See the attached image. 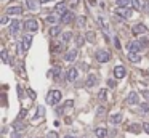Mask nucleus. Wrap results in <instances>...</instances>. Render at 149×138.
<instances>
[{
	"label": "nucleus",
	"mask_w": 149,
	"mask_h": 138,
	"mask_svg": "<svg viewBox=\"0 0 149 138\" xmlns=\"http://www.w3.org/2000/svg\"><path fill=\"white\" fill-rule=\"evenodd\" d=\"M61 92L59 90H51L48 95H47V103L48 104H58L61 101Z\"/></svg>",
	"instance_id": "f257e3e1"
},
{
	"label": "nucleus",
	"mask_w": 149,
	"mask_h": 138,
	"mask_svg": "<svg viewBox=\"0 0 149 138\" xmlns=\"http://www.w3.org/2000/svg\"><path fill=\"white\" fill-rule=\"evenodd\" d=\"M23 28H24L26 31H29V32H35V31H38V21L34 19V18H31V19H26Z\"/></svg>",
	"instance_id": "f03ea898"
},
{
	"label": "nucleus",
	"mask_w": 149,
	"mask_h": 138,
	"mask_svg": "<svg viewBox=\"0 0 149 138\" xmlns=\"http://www.w3.org/2000/svg\"><path fill=\"white\" fill-rule=\"evenodd\" d=\"M96 59L100 63H108V61H111V53L108 52V50H98L96 52Z\"/></svg>",
	"instance_id": "7ed1b4c3"
},
{
	"label": "nucleus",
	"mask_w": 149,
	"mask_h": 138,
	"mask_svg": "<svg viewBox=\"0 0 149 138\" xmlns=\"http://www.w3.org/2000/svg\"><path fill=\"white\" fill-rule=\"evenodd\" d=\"M127 52L128 53H139L141 52V42H136V40H132L127 43Z\"/></svg>",
	"instance_id": "20e7f679"
},
{
	"label": "nucleus",
	"mask_w": 149,
	"mask_h": 138,
	"mask_svg": "<svg viewBox=\"0 0 149 138\" xmlns=\"http://www.w3.org/2000/svg\"><path fill=\"white\" fill-rule=\"evenodd\" d=\"M31 43H32V35H24L23 37V40H21V50L23 52H27L29 50V47H31Z\"/></svg>",
	"instance_id": "39448f33"
},
{
	"label": "nucleus",
	"mask_w": 149,
	"mask_h": 138,
	"mask_svg": "<svg viewBox=\"0 0 149 138\" xmlns=\"http://www.w3.org/2000/svg\"><path fill=\"white\" fill-rule=\"evenodd\" d=\"M115 14L124 18V19H128V18L132 16V10H130V7L128 8H117V10H115Z\"/></svg>",
	"instance_id": "423d86ee"
},
{
	"label": "nucleus",
	"mask_w": 149,
	"mask_h": 138,
	"mask_svg": "<svg viewBox=\"0 0 149 138\" xmlns=\"http://www.w3.org/2000/svg\"><path fill=\"white\" fill-rule=\"evenodd\" d=\"M77 77H79V71H77V68H71V69H67L66 79L69 80V82H74V80H77Z\"/></svg>",
	"instance_id": "0eeeda50"
},
{
	"label": "nucleus",
	"mask_w": 149,
	"mask_h": 138,
	"mask_svg": "<svg viewBox=\"0 0 149 138\" xmlns=\"http://www.w3.org/2000/svg\"><path fill=\"white\" fill-rule=\"evenodd\" d=\"M127 76V69L124 66H115L114 68V77L115 79H124Z\"/></svg>",
	"instance_id": "6e6552de"
},
{
	"label": "nucleus",
	"mask_w": 149,
	"mask_h": 138,
	"mask_svg": "<svg viewBox=\"0 0 149 138\" xmlns=\"http://www.w3.org/2000/svg\"><path fill=\"white\" fill-rule=\"evenodd\" d=\"M148 32V28L144 24H136L132 28V34L133 35H141V34H146Z\"/></svg>",
	"instance_id": "1a4fd4ad"
},
{
	"label": "nucleus",
	"mask_w": 149,
	"mask_h": 138,
	"mask_svg": "<svg viewBox=\"0 0 149 138\" xmlns=\"http://www.w3.org/2000/svg\"><path fill=\"white\" fill-rule=\"evenodd\" d=\"M125 103H127V104H138V103H139L138 93H136V92H132V93H128V97L125 98Z\"/></svg>",
	"instance_id": "9d476101"
},
{
	"label": "nucleus",
	"mask_w": 149,
	"mask_h": 138,
	"mask_svg": "<svg viewBox=\"0 0 149 138\" xmlns=\"http://www.w3.org/2000/svg\"><path fill=\"white\" fill-rule=\"evenodd\" d=\"M66 8H67V2H59V3L55 7V13H58V14H61V16H62V14L67 11Z\"/></svg>",
	"instance_id": "9b49d317"
},
{
	"label": "nucleus",
	"mask_w": 149,
	"mask_h": 138,
	"mask_svg": "<svg viewBox=\"0 0 149 138\" xmlns=\"http://www.w3.org/2000/svg\"><path fill=\"white\" fill-rule=\"evenodd\" d=\"M74 18H76V16H74L72 11H66V13L61 16V23H64V24H69V23H72V21H74Z\"/></svg>",
	"instance_id": "f8f14e48"
},
{
	"label": "nucleus",
	"mask_w": 149,
	"mask_h": 138,
	"mask_svg": "<svg viewBox=\"0 0 149 138\" xmlns=\"http://www.w3.org/2000/svg\"><path fill=\"white\" fill-rule=\"evenodd\" d=\"M76 58H77V48L67 50V53L64 55V59H66V61H74Z\"/></svg>",
	"instance_id": "ddd939ff"
},
{
	"label": "nucleus",
	"mask_w": 149,
	"mask_h": 138,
	"mask_svg": "<svg viewBox=\"0 0 149 138\" xmlns=\"http://www.w3.org/2000/svg\"><path fill=\"white\" fill-rule=\"evenodd\" d=\"M38 0H26V7L29 8V10H32V11H35V10H38Z\"/></svg>",
	"instance_id": "4468645a"
},
{
	"label": "nucleus",
	"mask_w": 149,
	"mask_h": 138,
	"mask_svg": "<svg viewBox=\"0 0 149 138\" xmlns=\"http://www.w3.org/2000/svg\"><path fill=\"white\" fill-rule=\"evenodd\" d=\"M19 26H21L19 21L13 19V21H11V24H10V32H11V34H16V32L19 31Z\"/></svg>",
	"instance_id": "2eb2a0df"
},
{
	"label": "nucleus",
	"mask_w": 149,
	"mask_h": 138,
	"mask_svg": "<svg viewBox=\"0 0 149 138\" xmlns=\"http://www.w3.org/2000/svg\"><path fill=\"white\" fill-rule=\"evenodd\" d=\"M95 133H96L98 138H106L108 137V130H106L104 127H96L95 128Z\"/></svg>",
	"instance_id": "dca6fc26"
},
{
	"label": "nucleus",
	"mask_w": 149,
	"mask_h": 138,
	"mask_svg": "<svg viewBox=\"0 0 149 138\" xmlns=\"http://www.w3.org/2000/svg\"><path fill=\"white\" fill-rule=\"evenodd\" d=\"M117 8H128L132 5V0H115Z\"/></svg>",
	"instance_id": "f3484780"
},
{
	"label": "nucleus",
	"mask_w": 149,
	"mask_h": 138,
	"mask_svg": "<svg viewBox=\"0 0 149 138\" xmlns=\"http://www.w3.org/2000/svg\"><path fill=\"white\" fill-rule=\"evenodd\" d=\"M7 13L8 14H21L23 13V7H8Z\"/></svg>",
	"instance_id": "a211bd4d"
},
{
	"label": "nucleus",
	"mask_w": 149,
	"mask_h": 138,
	"mask_svg": "<svg viewBox=\"0 0 149 138\" xmlns=\"http://www.w3.org/2000/svg\"><path fill=\"white\" fill-rule=\"evenodd\" d=\"M128 59L132 63H139L141 61V55L139 53H128Z\"/></svg>",
	"instance_id": "6ab92c4d"
},
{
	"label": "nucleus",
	"mask_w": 149,
	"mask_h": 138,
	"mask_svg": "<svg viewBox=\"0 0 149 138\" xmlns=\"http://www.w3.org/2000/svg\"><path fill=\"white\" fill-rule=\"evenodd\" d=\"M71 37H72V32H69V31L62 32V34H61V42H62V43H67V42L71 40Z\"/></svg>",
	"instance_id": "aec40b11"
},
{
	"label": "nucleus",
	"mask_w": 149,
	"mask_h": 138,
	"mask_svg": "<svg viewBox=\"0 0 149 138\" xmlns=\"http://www.w3.org/2000/svg\"><path fill=\"white\" fill-rule=\"evenodd\" d=\"M96 82H98V79H96V76H93V74L87 77V87H95Z\"/></svg>",
	"instance_id": "412c9836"
},
{
	"label": "nucleus",
	"mask_w": 149,
	"mask_h": 138,
	"mask_svg": "<svg viewBox=\"0 0 149 138\" xmlns=\"http://www.w3.org/2000/svg\"><path fill=\"white\" fill-rule=\"evenodd\" d=\"M132 7L135 8V10L141 11L143 10V0H132Z\"/></svg>",
	"instance_id": "4be33fe9"
},
{
	"label": "nucleus",
	"mask_w": 149,
	"mask_h": 138,
	"mask_svg": "<svg viewBox=\"0 0 149 138\" xmlns=\"http://www.w3.org/2000/svg\"><path fill=\"white\" fill-rule=\"evenodd\" d=\"M48 32H50V35H51V37H56V35L61 32V28H59V26H53V28H50Z\"/></svg>",
	"instance_id": "5701e85b"
},
{
	"label": "nucleus",
	"mask_w": 149,
	"mask_h": 138,
	"mask_svg": "<svg viewBox=\"0 0 149 138\" xmlns=\"http://www.w3.org/2000/svg\"><path fill=\"white\" fill-rule=\"evenodd\" d=\"M122 122V114H114L111 116V124H120Z\"/></svg>",
	"instance_id": "b1692460"
},
{
	"label": "nucleus",
	"mask_w": 149,
	"mask_h": 138,
	"mask_svg": "<svg viewBox=\"0 0 149 138\" xmlns=\"http://www.w3.org/2000/svg\"><path fill=\"white\" fill-rule=\"evenodd\" d=\"M51 74H53V79H59V76H61V69L56 66V68L51 69Z\"/></svg>",
	"instance_id": "393cba45"
},
{
	"label": "nucleus",
	"mask_w": 149,
	"mask_h": 138,
	"mask_svg": "<svg viewBox=\"0 0 149 138\" xmlns=\"http://www.w3.org/2000/svg\"><path fill=\"white\" fill-rule=\"evenodd\" d=\"M47 23H50V24H56V23H58V18H56L55 14H50V16H47Z\"/></svg>",
	"instance_id": "a878e982"
},
{
	"label": "nucleus",
	"mask_w": 149,
	"mask_h": 138,
	"mask_svg": "<svg viewBox=\"0 0 149 138\" xmlns=\"http://www.w3.org/2000/svg\"><path fill=\"white\" fill-rule=\"evenodd\" d=\"M85 23H87V18H85V16H79V18H77V24H79L80 28H83Z\"/></svg>",
	"instance_id": "bb28decb"
},
{
	"label": "nucleus",
	"mask_w": 149,
	"mask_h": 138,
	"mask_svg": "<svg viewBox=\"0 0 149 138\" xmlns=\"http://www.w3.org/2000/svg\"><path fill=\"white\" fill-rule=\"evenodd\" d=\"M141 112L143 114H149V104L148 103H141Z\"/></svg>",
	"instance_id": "cd10ccee"
},
{
	"label": "nucleus",
	"mask_w": 149,
	"mask_h": 138,
	"mask_svg": "<svg viewBox=\"0 0 149 138\" xmlns=\"http://www.w3.org/2000/svg\"><path fill=\"white\" fill-rule=\"evenodd\" d=\"M104 112H106V108H104V106H100V108L96 109V116H98V117H101Z\"/></svg>",
	"instance_id": "c85d7f7f"
},
{
	"label": "nucleus",
	"mask_w": 149,
	"mask_h": 138,
	"mask_svg": "<svg viewBox=\"0 0 149 138\" xmlns=\"http://www.w3.org/2000/svg\"><path fill=\"white\" fill-rule=\"evenodd\" d=\"M43 114H45L43 106H38V108H37V117H43Z\"/></svg>",
	"instance_id": "c756f323"
},
{
	"label": "nucleus",
	"mask_w": 149,
	"mask_h": 138,
	"mask_svg": "<svg viewBox=\"0 0 149 138\" xmlns=\"http://www.w3.org/2000/svg\"><path fill=\"white\" fill-rule=\"evenodd\" d=\"M67 5H69L71 8H76V7H79V0H69Z\"/></svg>",
	"instance_id": "7c9ffc66"
},
{
	"label": "nucleus",
	"mask_w": 149,
	"mask_h": 138,
	"mask_svg": "<svg viewBox=\"0 0 149 138\" xmlns=\"http://www.w3.org/2000/svg\"><path fill=\"white\" fill-rule=\"evenodd\" d=\"M106 97H108V93H106V90H101L100 93H98V98H100V100H106Z\"/></svg>",
	"instance_id": "2f4dec72"
},
{
	"label": "nucleus",
	"mask_w": 149,
	"mask_h": 138,
	"mask_svg": "<svg viewBox=\"0 0 149 138\" xmlns=\"http://www.w3.org/2000/svg\"><path fill=\"white\" fill-rule=\"evenodd\" d=\"M85 37H87L88 42H95V32H87V35H85Z\"/></svg>",
	"instance_id": "473e14b6"
},
{
	"label": "nucleus",
	"mask_w": 149,
	"mask_h": 138,
	"mask_svg": "<svg viewBox=\"0 0 149 138\" xmlns=\"http://www.w3.org/2000/svg\"><path fill=\"white\" fill-rule=\"evenodd\" d=\"M143 11H144V13H149V3H148V0H143Z\"/></svg>",
	"instance_id": "72a5a7b5"
},
{
	"label": "nucleus",
	"mask_w": 149,
	"mask_h": 138,
	"mask_svg": "<svg viewBox=\"0 0 149 138\" xmlns=\"http://www.w3.org/2000/svg\"><path fill=\"white\" fill-rule=\"evenodd\" d=\"M76 43H77V47L83 45V37H82V35H77V37H76Z\"/></svg>",
	"instance_id": "f704fd0d"
},
{
	"label": "nucleus",
	"mask_w": 149,
	"mask_h": 138,
	"mask_svg": "<svg viewBox=\"0 0 149 138\" xmlns=\"http://www.w3.org/2000/svg\"><path fill=\"white\" fill-rule=\"evenodd\" d=\"M138 128H139V125H136V124H133V125H130V127H128V130L130 132H135V133H138Z\"/></svg>",
	"instance_id": "c9c22d12"
},
{
	"label": "nucleus",
	"mask_w": 149,
	"mask_h": 138,
	"mask_svg": "<svg viewBox=\"0 0 149 138\" xmlns=\"http://www.w3.org/2000/svg\"><path fill=\"white\" fill-rule=\"evenodd\" d=\"M61 50H62V45L61 43H56L55 47H53V52H55V53H59Z\"/></svg>",
	"instance_id": "e433bc0d"
},
{
	"label": "nucleus",
	"mask_w": 149,
	"mask_h": 138,
	"mask_svg": "<svg viewBox=\"0 0 149 138\" xmlns=\"http://www.w3.org/2000/svg\"><path fill=\"white\" fill-rule=\"evenodd\" d=\"M2 59H3V63H8V53H7V50H2Z\"/></svg>",
	"instance_id": "4c0bfd02"
},
{
	"label": "nucleus",
	"mask_w": 149,
	"mask_h": 138,
	"mask_svg": "<svg viewBox=\"0 0 149 138\" xmlns=\"http://www.w3.org/2000/svg\"><path fill=\"white\" fill-rule=\"evenodd\" d=\"M47 138H58V133H56V132H48V133H47Z\"/></svg>",
	"instance_id": "58836bf2"
},
{
	"label": "nucleus",
	"mask_w": 149,
	"mask_h": 138,
	"mask_svg": "<svg viewBox=\"0 0 149 138\" xmlns=\"http://www.w3.org/2000/svg\"><path fill=\"white\" fill-rule=\"evenodd\" d=\"M23 127H24L23 124H14V128H16L18 132H21V130H23Z\"/></svg>",
	"instance_id": "ea45409f"
},
{
	"label": "nucleus",
	"mask_w": 149,
	"mask_h": 138,
	"mask_svg": "<svg viewBox=\"0 0 149 138\" xmlns=\"http://www.w3.org/2000/svg\"><path fill=\"white\" fill-rule=\"evenodd\" d=\"M114 45H115V48H120V42H119V39H117V37L114 39Z\"/></svg>",
	"instance_id": "a19ab883"
},
{
	"label": "nucleus",
	"mask_w": 149,
	"mask_h": 138,
	"mask_svg": "<svg viewBox=\"0 0 149 138\" xmlns=\"http://www.w3.org/2000/svg\"><path fill=\"white\" fill-rule=\"evenodd\" d=\"M27 93H29V97H31L32 100H34V98H35V93H34V90H31V88H29V90H27Z\"/></svg>",
	"instance_id": "79ce46f5"
},
{
	"label": "nucleus",
	"mask_w": 149,
	"mask_h": 138,
	"mask_svg": "<svg viewBox=\"0 0 149 138\" xmlns=\"http://www.w3.org/2000/svg\"><path fill=\"white\" fill-rule=\"evenodd\" d=\"M143 128H144V132L149 135V124H143Z\"/></svg>",
	"instance_id": "37998d69"
},
{
	"label": "nucleus",
	"mask_w": 149,
	"mask_h": 138,
	"mask_svg": "<svg viewBox=\"0 0 149 138\" xmlns=\"http://www.w3.org/2000/svg\"><path fill=\"white\" fill-rule=\"evenodd\" d=\"M87 2H88L90 7H95V5H96V0H87Z\"/></svg>",
	"instance_id": "c03bdc74"
},
{
	"label": "nucleus",
	"mask_w": 149,
	"mask_h": 138,
	"mask_svg": "<svg viewBox=\"0 0 149 138\" xmlns=\"http://www.w3.org/2000/svg\"><path fill=\"white\" fill-rule=\"evenodd\" d=\"M66 106H67V108H71V106H74V101H72V100H69V101H66Z\"/></svg>",
	"instance_id": "a18cd8bd"
},
{
	"label": "nucleus",
	"mask_w": 149,
	"mask_h": 138,
	"mask_svg": "<svg viewBox=\"0 0 149 138\" xmlns=\"http://www.w3.org/2000/svg\"><path fill=\"white\" fill-rule=\"evenodd\" d=\"M7 23H8V16H3L2 18V24H7Z\"/></svg>",
	"instance_id": "49530a36"
},
{
	"label": "nucleus",
	"mask_w": 149,
	"mask_h": 138,
	"mask_svg": "<svg viewBox=\"0 0 149 138\" xmlns=\"http://www.w3.org/2000/svg\"><path fill=\"white\" fill-rule=\"evenodd\" d=\"M108 85H109V87H114L115 82H114V80H108Z\"/></svg>",
	"instance_id": "de8ad7c7"
},
{
	"label": "nucleus",
	"mask_w": 149,
	"mask_h": 138,
	"mask_svg": "<svg viewBox=\"0 0 149 138\" xmlns=\"http://www.w3.org/2000/svg\"><path fill=\"white\" fill-rule=\"evenodd\" d=\"M40 3H48V2H51V0H38Z\"/></svg>",
	"instance_id": "09e8293b"
},
{
	"label": "nucleus",
	"mask_w": 149,
	"mask_h": 138,
	"mask_svg": "<svg viewBox=\"0 0 149 138\" xmlns=\"http://www.w3.org/2000/svg\"><path fill=\"white\" fill-rule=\"evenodd\" d=\"M64 138H74V137H72V135H66Z\"/></svg>",
	"instance_id": "8fccbe9b"
}]
</instances>
